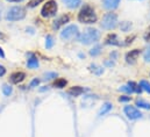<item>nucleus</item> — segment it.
<instances>
[{
    "instance_id": "obj_1",
    "label": "nucleus",
    "mask_w": 150,
    "mask_h": 137,
    "mask_svg": "<svg viewBox=\"0 0 150 137\" xmlns=\"http://www.w3.org/2000/svg\"><path fill=\"white\" fill-rule=\"evenodd\" d=\"M97 20H98L97 13L91 5H87V4L84 5L78 13V21L81 23L91 25V23H96Z\"/></svg>"
},
{
    "instance_id": "obj_2",
    "label": "nucleus",
    "mask_w": 150,
    "mask_h": 137,
    "mask_svg": "<svg viewBox=\"0 0 150 137\" xmlns=\"http://www.w3.org/2000/svg\"><path fill=\"white\" fill-rule=\"evenodd\" d=\"M99 38H100V32H99L98 29L87 28L84 33L79 34L77 40H78L81 44H92V43L98 42Z\"/></svg>"
},
{
    "instance_id": "obj_3",
    "label": "nucleus",
    "mask_w": 150,
    "mask_h": 137,
    "mask_svg": "<svg viewBox=\"0 0 150 137\" xmlns=\"http://www.w3.org/2000/svg\"><path fill=\"white\" fill-rule=\"evenodd\" d=\"M26 8L22 7V6H14V7H11L6 15H5V19L9 22H15V21H20V20H23L26 18Z\"/></svg>"
},
{
    "instance_id": "obj_4",
    "label": "nucleus",
    "mask_w": 150,
    "mask_h": 137,
    "mask_svg": "<svg viewBox=\"0 0 150 137\" xmlns=\"http://www.w3.org/2000/svg\"><path fill=\"white\" fill-rule=\"evenodd\" d=\"M57 9H58L57 2H56L55 0H49V1H47V4H44V6L42 7V9H41V16L44 18V19L52 18V16L56 15Z\"/></svg>"
},
{
    "instance_id": "obj_5",
    "label": "nucleus",
    "mask_w": 150,
    "mask_h": 137,
    "mask_svg": "<svg viewBox=\"0 0 150 137\" xmlns=\"http://www.w3.org/2000/svg\"><path fill=\"white\" fill-rule=\"evenodd\" d=\"M61 38L63 41H71L74 38H78L79 36V29L75 25H70L68 27H65L62 32H61Z\"/></svg>"
},
{
    "instance_id": "obj_6",
    "label": "nucleus",
    "mask_w": 150,
    "mask_h": 137,
    "mask_svg": "<svg viewBox=\"0 0 150 137\" xmlns=\"http://www.w3.org/2000/svg\"><path fill=\"white\" fill-rule=\"evenodd\" d=\"M116 25H117V15L115 13H107L101 21V27L107 30L114 29Z\"/></svg>"
},
{
    "instance_id": "obj_7",
    "label": "nucleus",
    "mask_w": 150,
    "mask_h": 137,
    "mask_svg": "<svg viewBox=\"0 0 150 137\" xmlns=\"http://www.w3.org/2000/svg\"><path fill=\"white\" fill-rule=\"evenodd\" d=\"M123 113L127 116V119H129V120H139L142 117V113L134 106H125Z\"/></svg>"
},
{
    "instance_id": "obj_8",
    "label": "nucleus",
    "mask_w": 150,
    "mask_h": 137,
    "mask_svg": "<svg viewBox=\"0 0 150 137\" xmlns=\"http://www.w3.org/2000/svg\"><path fill=\"white\" fill-rule=\"evenodd\" d=\"M26 79V73L22 71H15L9 76V80L12 84H20Z\"/></svg>"
},
{
    "instance_id": "obj_9",
    "label": "nucleus",
    "mask_w": 150,
    "mask_h": 137,
    "mask_svg": "<svg viewBox=\"0 0 150 137\" xmlns=\"http://www.w3.org/2000/svg\"><path fill=\"white\" fill-rule=\"evenodd\" d=\"M70 21V16L69 15H61L59 18H57L54 22H52V28L54 29H59L62 26H64V25H67L68 22Z\"/></svg>"
},
{
    "instance_id": "obj_10",
    "label": "nucleus",
    "mask_w": 150,
    "mask_h": 137,
    "mask_svg": "<svg viewBox=\"0 0 150 137\" xmlns=\"http://www.w3.org/2000/svg\"><path fill=\"white\" fill-rule=\"evenodd\" d=\"M140 54H141V51H140L139 49L130 50L129 52H127V54H126V62H127L128 64H134V63L137 61V58H139Z\"/></svg>"
},
{
    "instance_id": "obj_11",
    "label": "nucleus",
    "mask_w": 150,
    "mask_h": 137,
    "mask_svg": "<svg viewBox=\"0 0 150 137\" xmlns=\"http://www.w3.org/2000/svg\"><path fill=\"white\" fill-rule=\"evenodd\" d=\"M40 63H38V58L34 54H29L28 55V61H27V68H38Z\"/></svg>"
},
{
    "instance_id": "obj_12",
    "label": "nucleus",
    "mask_w": 150,
    "mask_h": 137,
    "mask_svg": "<svg viewBox=\"0 0 150 137\" xmlns=\"http://www.w3.org/2000/svg\"><path fill=\"white\" fill-rule=\"evenodd\" d=\"M120 4V0H103V6L104 8L108 9V11H112L115 9Z\"/></svg>"
},
{
    "instance_id": "obj_13",
    "label": "nucleus",
    "mask_w": 150,
    "mask_h": 137,
    "mask_svg": "<svg viewBox=\"0 0 150 137\" xmlns=\"http://www.w3.org/2000/svg\"><path fill=\"white\" fill-rule=\"evenodd\" d=\"M84 92H85V90H84L81 86H74V87H71V88L68 91V93H69L71 97H79V95H81Z\"/></svg>"
},
{
    "instance_id": "obj_14",
    "label": "nucleus",
    "mask_w": 150,
    "mask_h": 137,
    "mask_svg": "<svg viewBox=\"0 0 150 137\" xmlns=\"http://www.w3.org/2000/svg\"><path fill=\"white\" fill-rule=\"evenodd\" d=\"M119 41L120 40L116 34H110L106 37V44H110V45H120L121 43Z\"/></svg>"
},
{
    "instance_id": "obj_15",
    "label": "nucleus",
    "mask_w": 150,
    "mask_h": 137,
    "mask_svg": "<svg viewBox=\"0 0 150 137\" xmlns=\"http://www.w3.org/2000/svg\"><path fill=\"white\" fill-rule=\"evenodd\" d=\"M112 103L110 102H105L103 105V107L100 108V110H99V113H98V115L99 116H104V115H106L111 109H112Z\"/></svg>"
},
{
    "instance_id": "obj_16",
    "label": "nucleus",
    "mask_w": 150,
    "mask_h": 137,
    "mask_svg": "<svg viewBox=\"0 0 150 137\" xmlns=\"http://www.w3.org/2000/svg\"><path fill=\"white\" fill-rule=\"evenodd\" d=\"M62 1L64 2V5H65L67 7H69V8H71V9L77 8V7L80 5V2H81V0H62Z\"/></svg>"
},
{
    "instance_id": "obj_17",
    "label": "nucleus",
    "mask_w": 150,
    "mask_h": 137,
    "mask_svg": "<svg viewBox=\"0 0 150 137\" xmlns=\"http://www.w3.org/2000/svg\"><path fill=\"white\" fill-rule=\"evenodd\" d=\"M88 68H90V71H91L93 74H96V76H101V74L104 73V68H101V66H99V65H97V64H91Z\"/></svg>"
},
{
    "instance_id": "obj_18",
    "label": "nucleus",
    "mask_w": 150,
    "mask_h": 137,
    "mask_svg": "<svg viewBox=\"0 0 150 137\" xmlns=\"http://www.w3.org/2000/svg\"><path fill=\"white\" fill-rule=\"evenodd\" d=\"M67 84H68L67 79H64V78H58V79L55 80L54 87H56V88H64V87L67 86Z\"/></svg>"
},
{
    "instance_id": "obj_19",
    "label": "nucleus",
    "mask_w": 150,
    "mask_h": 137,
    "mask_svg": "<svg viewBox=\"0 0 150 137\" xmlns=\"http://www.w3.org/2000/svg\"><path fill=\"white\" fill-rule=\"evenodd\" d=\"M1 90H2V93H4L5 97H9L13 93V87L11 85H8V84H4Z\"/></svg>"
},
{
    "instance_id": "obj_20",
    "label": "nucleus",
    "mask_w": 150,
    "mask_h": 137,
    "mask_svg": "<svg viewBox=\"0 0 150 137\" xmlns=\"http://www.w3.org/2000/svg\"><path fill=\"white\" fill-rule=\"evenodd\" d=\"M55 44V41H54V37L51 35H47L45 37V48L47 49H51Z\"/></svg>"
},
{
    "instance_id": "obj_21",
    "label": "nucleus",
    "mask_w": 150,
    "mask_h": 137,
    "mask_svg": "<svg viewBox=\"0 0 150 137\" xmlns=\"http://www.w3.org/2000/svg\"><path fill=\"white\" fill-rule=\"evenodd\" d=\"M128 86L132 88V91H133L134 93H139V94H140V93L142 92L141 87H140L136 83H134V81H129V83H128Z\"/></svg>"
},
{
    "instance_id": "obj_22",
    "label": "nucleus",
    "mask_w": 150,
    "mask_h": 137,
    "mask_svg": "<svg viewBox=\"0 0 150 137\" xmlns=\"http://www.w3.org/2000/svg\"><path fill=\"white\" fill-rule=\"evenodd\" d=\"M136 106L139 107V108H143V109H150V103H148L147 101H144V100H142V99H139V100H136Z\"/></svg>"
},
{
    "instance_id": "obj_23",
    "label": "nucleus",
    "mask_w": 150,
    "mask_h": 137,
    "mask_svg": "<svg viewBox=\"0 0 150 137\" xmlns=\"http://www.w3.org/2000/svg\"><path fill=\"white\" fill-rule=\"evenodd\" d=\"M139 86L141 87V90H143V91H146V92L150 93V83L149 81H147V80H141L140 84H139Z\"/></svg>"
},
{
    "instance_id": "obj_24",
    "label": "nucleus",
    "mask_w": 150,
    "mask_h": 137,
    "mask_svg": "<svg viewBox=\"0 0 150 137\" xmlns=\"http://www.w3.org/2000/svg\"><path fill=\"white\" fill-rule=\"evenodd\" d=\"M100 52H101V47H100V45H96V47H93V48L90 50V55L93 56V57L98 56Z\"/></svg>"
},
{
    "instance_id": "obj_25",
    "label": "nucleus",
    "mask_w": 150,
    "mask_h": 137,
    "mask_svg": "<svg viewBox=\"0 0 150 137\" xmlns=\"http://www.w3.org/2000/svg\"><path fill=\"white\" fill-rule=\"evenodd\" d=\"M130 27H132V23H130V22H128V21L121 22V26H120V28H121V30H122V32H128V30L130 29Z\"/></svg>"
},
{
    "instance_id": "obj_26",
    "label": "nucleus",
    "mask_w": 150,
    "mask_h": 137,
    "mask_svg": "<svg viewBox=\"0 0 150 137\" xmlns=\"http://www.w3.org/2000/svg\"><path fill=\"white\" fill-rule=\"evenodd\" d=\"M44 0H29V2H28V8H35L36 6H38L41 2H43Z\"/></svg>"
},
{
    "instance_id": "obj_27",
    "label": "nucleus",
    "mask_w": 150,
    "mask_h": 137,
    "mask_svg": "<svg viewBox=\"0 0 150 137\" xmlns=\"http://www.w3.org/2000/svg\"><path fill=\"white\" fill-rule=\"evenodd\" d=\"M56 77H57L56 72H47V73H44V80H51V79H54Z\"/></svg>"
},
{
    "instance_id": "obj_28",
    "label": "nucleus",
    "mask_w": 150,
    "mask_h": 137,
    "mask_svg": "<svg viewBox=\"0 0 150 137\" xmlns=\"http://www.w3.org/2000/svg\"><path fill=\"white\" fill-rule=\"evenodd\" d=\"M119 90H120L121 92H125V93H128V94H132V93H134V92L132 91V88H130L128 85H123V86H121Z\"/></svg>"
},
{
    "instance_id": "obj_29",
    "label": "nucleus",
    "mask_w": 150,
    "mask_h": 137,
    "mask_svg": "<svg viewBox=\"0 0 150 137\" xmlns=\"http://www.w3.org/2000/svg\"><path fill=\"white\" fill-rule=\"evenodd\" d=\"M143 58H144V62H147V63H150V45H149V48H148V49L144 51Z\"/></svg>"
},
{
    "instance_id": "obj_30",
    "label": "nucleus",
    "mask_w": 150,
    "mask_h": 137,
    "mask_svg": "<svg viewBox=\"0 0 150 137\" xmlns=\"http://www.w3.org/2000/svg\"><path fill=\"white\" fill-rule=\"evenodd\" d=\"M38 85H40V79H38V78H34L30 81V87H38Z\"/></svg>"
},
{
    "instance_id": "obj_31",
    "label": "nucleus",
    "mask_w": 150,
    "mask_h": 137,
    "mask_svg": "<svg viewBox=\"0 0 150 137\" xmlns=\"http://www.w3.org/2000/svg\"><path fill=\"white\" fill-rule=\"evenodd\" d=\"M119 101H120V102H128V101H130V97L122 95V97L119 98Z\"/></svg>"
},
{
    "instance_id": "obj_32",
    "label": "nucleus",
    "mask_w": 150,
    "mask_h": 137,
    "mask_svg": "<svg viewBox=\"0 0 150 137\" xmlns=\"http://www.w3.org/2000/svg\"><path fill=\"white\" fill-rule=\"evenodd\" d=\"M6 71H7L6 68H5L4 65H1V64H0V77H4V76L6 74Z\"/></svg>"
},
{
    "instance_id": "obj_33",
    "label": "nucleus",
    "mask_w": 150,
    "mask_h": 137,
    "mask_svg": "<svg viewBox=\"0 0 150 137\" xmlns=\"http://www.w3.org/2000/svg\"><path fill=\"white\" fill-rule=\"evenodd\" d=\"M5 57H6V55H5V52H4V49L0 47V58H2V59H4Z\"/></svg>"
},
{
    "instance_id": "obj_34",
    "label": "nucleus",
    "mask_w": 150,
    "mask_h": 137,
    "mask_svg": "<svg viewBox=\"0 0 150 137\" xmlns=\"http://www.w3.org/2000/svg\"><path fill=\"white\" fill-rule=\"evenodd\" d=\"M0 40H4V41L6 40V35H5V34H2L1 32H0Z\"/></svg>"
},
{
    "instance_id": "obj_35",
    "label": "nucleus",
    "mask_w": 150,
    "mask_h": 137,
    "mask_svg": "<svg viewBox=\"0 0 150 137\" xmlns=\"http://www.w3.org/2000/svg\"><path fill=\"white\" fill-rule=\"evenodd\" d=\"M6 1H8V2H22L23 0H6Z\"/></svg>"
},
{
    "instance_id": "obj_36",
    "label": "nucleus",
    "mask_w": 150,
    "mask_h": 137,
    "mask_svg": "<svg viewBox=\"0 0 150 137\" xmlns=\"http://www.w3.org/2000/svg\"><path fill=\"white\" fill-rule=\"evenodd\" d=\"M144 37H146V40H150V29L148 30V33L146 34V36H144Z\"/></svg>"
},
{
    "instance_id": "obj_37",
    "label": "nucleus",
    "mask_w": 150,
    "mask_h": 137,
    "mask_svg": "<svg viewBox=\"0 0 150 137\" xmlns=\"http://www.w3.org/2000/svg\"><path fill=\"white\" fill-rule=\"evenodd\" d=\"M0 20H1V15H0Z\"/></svg>"
}]
</instances>
